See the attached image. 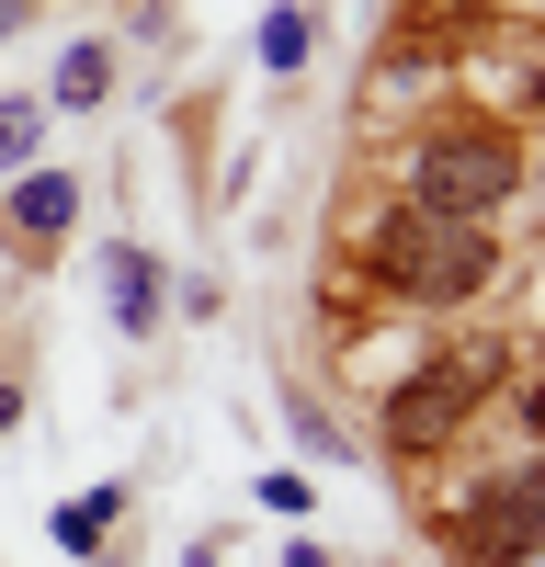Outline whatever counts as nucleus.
<instances>
[{
    "mask_svg": "<svg viewBox=\"0 0 545 567\" xmlns=\"http://www.w3.org/2000/svg\"><path fill=\"white\" fill-rule=\"evenodd\" d=\"M103 284H114V318H125V341H136V329L160 318V261L136 250V239H114L103 250Z\"/></svg>",
    "mask_w": 545,
    "mask_h": 567,
    "instance_id": "obj_6",
    "label": "nucleus"
},
{
    "mask_svg": "<svg viewBox=\"0 0 545 567\" xmlns=\"http://www.w3.org/2000/svg\"><path fill=\"white\" fill-rule=\"evenodd\" d=\"M12 420H23V386H0V432H12Z\"/></svg>",
    "mask_w": 545,
    "mask_h": 567,
    "instance_id": "obj_11",
    "label": "nucleus"
},
{
    "mask_svg": "<svg viewBox=\"0 0 545 567\" xmlns=\"http://www.w3.org/2000/svg\"><path fill=\"white\" fill-rule=\"evenodd\" d=\"M69 216H80V182L69 171H23L12 182V227H23V239H69Z\"/></svg>",
    "mask_w": 545,
    "mask_h": 567,
    "instance_id": "obj_5",
    "label": "nucleus"
},
{
    "mask_svg": "<svg viewBox=\"0 0 545 567\" xmlns=\"http://www.w3.org/2000/svg\"><path fill=\"white\" fill-rule=\"evenodd\" d=\"M114 511H125V488H91V499H69V511H58V545H69V556H91V545L114 534Z\"/></svg>",
    "mask_w": 545,
    "mask_h": 567,
    "instance_id": "obj_8",
    "label": "nucleus"
},
{
    "mask_svg": "<svg viewBox=\"0 0 545 567\" xmlns=\"http://www.w3.org/2000/svg\"><path fill=\"white\" fill-rule=\"evenodd\" d=\"M376 272L398 296H421V307H454V296H477L500 272V239L466 227V216H432V205H387L376 216Z\"/></svg>",
    "mask_w": 545,
    "mask_h": 567,
    "instance_id": "obj_1",
    "label": "nucleus"
},
{
    "mask_svg": "<svg viewBox=\"0 0 545 567\" xmlns=\"http://www.w3.org/2000/svg\"><path fill=\"white\" fill-rule=\"evenodd\" d=\"M34 125H45V103H0V171L34 159Z\"/></svg>",
    "mask_w": 545,
    "mask_h": 567,
    "instance_id": "obj_10",
    "label": "nucleus"
},
{
    "mask_svg": "<svg viewBox=\"0 0 545 567\" xmlns=\"http://www.w3.org/2000/svg\"><path fill=\"white\" fill-rule=\"evenodd\" d=\"M489 374H500V363H421V374H398V398H387V443H398V454H443V443L477 420Z\"/></svg>",
    "mask_w": 545,
    "mask_h": 567,
    "instance_id": "obj_3",
    "label": "nucleus"
},
{
    "mask_svg": "<svg viewBox=\"0 0 545 567\" xmlns=\"http://www.w3.org/2000/svg\"><path fill=\"white\" fill-rule=\"evenodd\" d=\"M512 182H523V148L500 125H432L421 148H409V205H432V216L489 227L500 205H512Z\"/></svg>",
    "mask_w": 545,
    "mask_h": 567,
    "instance_id": "obj_2",
    "label": "nucleus"
},
{
    "mask_svg": "<svg viewBox=\"0 0 545 567\" xmlns=\"http://www.w3.org/2000/svg\"><path fill=\"white\" fill-rule=\"evenodd\" d=\"M285 567H330V556H318V545H296V556H285Z\"/></svg>",
    "mask_w": 545,
    "mask_h": 567,
    "instance_id": "obj_12",
    "label": "nucleus"
},
{
    "mask_svg": "<svg viewBox=\"0 0 545 567\" xmlns=\"http://www.w3.org/2000/svg\"><path fill=\"white\" fill-rule=\"evenodd\" d=\"M12 23H23V0H0V34H12Z\"/></svg>",
    "mask_w": 545,
    "mask_h": 567,
    "instance_id": "obj_13",
    "label": "nucleus"
},
{
    "mask_svg": "<svg viewBox=\"0 0 545 567\" xmlns=\"http://www.w3.org/2000/svg\"><path fill=\"white\" fill-rule=\"evenodd\" d=\"M103 91H114V45H69L58 58V114H91Z\"/></svg>",
    "mask_w": 545,
    "mask_h": 567,
    "instance_id": "obj_7",
    "label": "nucleus"
},
{
    "mask_svg": "<svg viewBox=\"0 0 545 567\" xmlns=\"http://www.w3.org/2000/svg\"><path fill=\"white\" fill-rule=\"evenodd\" d=\"M534 545H545V465L500 477V499L454 523V567H523Z\"/></svg>",
    "mask_w": 545,
    "mask_h": 567,
    "instance_id": "obj_4",
    "label": "nucleus"
},
{
    "mask_svg": "<svg viewBox=\"0 0 545 567\" xmlns=\"http://www.w3.org/2000/svg\"><path fill=\"white\" fill-rule=\"evenodd\" d=\"M261 69H307V12H272L261 23Z\"/></svg>",
    "mask_w": 545,
    "mask_h": 567,
    "instance_id": "obj_9",
    "label": "nucleus"
},
{
    "mask_svg": "<svg viewBox=\"0 0 545 567\" xmlns=\"http://www.w3.org/2000/svg\"><path fill=\"white\" fill-rule=\"evenodd\" d=\"M432 12H477V0H432Z\"/></svg>",
    "mask_w": 545,
    "mask_h": 567,
    "instance_id": "obj_14",
    "label": "nucleus"
}]
</instances>
